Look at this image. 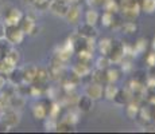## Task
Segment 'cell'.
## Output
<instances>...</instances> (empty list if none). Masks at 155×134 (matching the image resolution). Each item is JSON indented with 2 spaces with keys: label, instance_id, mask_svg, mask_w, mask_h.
Returning a JSON list of instances; mask_svg holds the SVG:
<instances>
[{
  "label": "cell",
  "instance_id": "cell-32",
  "mask_svg": "<svg viewBox=\"0 0 155 134\" xmlns=\"http://www.w3.org/2000/svg\"><path fill=\"white\" fill-rule=\"evenodd\" d=\"M31 4L37 11H47L49 10L50 0H31Z\"/></svg>",
  "mask_w": 155,
  "mask_h": 134
},
{
  "label": "cell",
  "instance_id": "cell-1",
  "mask_svg": "<svg viewBox=\"0 0 155 134\" xmlns=\"http://www.w3.org/2000/svg\"><path fill=\"white\" fill-rule=\"evenodd\" d=\"M119 5L123 15L128 20H134L140 14V4L138 0H120Z\"/></svg>",
  "mask_w": 155,
  "mask_h": 134
},
{
  "label": "cell",
  "instance_id": "cell-7",
  "mask_svg": "<svg viewBox=\"0 0 155 134\" xmlns=\"http://www.w3.org/2000/svg\"><path fill=\"white\" fill-rule=\"evenodd\" d=\"M53 103L47 102V101H41L38 102L37 105H34L32 107V114L37 120H45V118L49 115V111H50V107H51Z\"/></svg>",
  "mask_w": 155,
  "mask_h": 134
},
{
  "label": "cell",
  "instance_id": "cell-26",
  "mask_svg": "<svg viewBox=\"0 0 155 134\" xmlns=\"http://www.w3.org/2000/svg\"><path fill=\"white\" fill-rule=\"evenodd\" d=\"M4 58L7 59L8 62H10L12 66H16L18 63H19V61H20V55H19V52L16 51L15 48H10L7 51V54L4 55Z\"/></svg>",
  "mask_w": 155,
  "mask_h": 134
},
{
  "label": "cell",
  "instance_id": "cell-18",
  "mask_svg": "<svg viewBox=\"0 0 155 134\" xmlns=\"http://www.w3.org/2000/svg\"><path fill=\"white\" fill-rule=\"evenodd\" d=\"M91 73H92V79H93V82L99 83V85H105V83H108V79H107V70L96 68L94 71H91Z\"/></svg>",
  "mask_w": 155,
  "mask_h": 134
},
{
  "label": "cell",
  "instance_id": "cell-46",
  "mask_svg": "<svg viewBox=\"0 0 155 134\" xmlns=\"http://www.w3.org/2000/svg\"><path fill=\"white\" fill-rule=\"evenodd\" d=\"M25 2H28V3H31V0H25Z\"/></svg>",
  "mask_w": 155,
  "mask_h": 134
},
{
  "label": "cell",
  "instance_id": "cell-23",
  "mask_svg": "<svg viewBox=\"0 0 155 134\" xmlns=\"http://www.w3.org/2000/svg\"><path fill=\"white\" fill-rule=\"evenodd\" d=\"M26 103V99L23 95L20 94H14L12 97H10V107H12V109H19V107H23Z\"/></svg>",
  "mask_w": 155,
  "mask_h": 134
},
{
  "label": "cell",
  "instance_id": "cell-34",
  "mask_svg": "<svg viewBox=\"0 0 155 134\" xmlns=\"http://www.w3.org/2000/svg\"><path fill=\"white\" fill-rule=\"evenodd\" d=\"M101 24L104 27H109L112 28V24H113V19H115V15L113 14H108V12H104L101 15Z\"/></svg>",
  "mask_w": 155,
  "mask_h": 134
},
{
  "label": "cell",
  "instance_id": "cell-28",
  "mask_svg": "<svg viewBox=\"0 0 155 134\" xmlns=\"http://www.w3.org/2000/svg\"><path fill=\"white\" fill-rule=\"evenodd\" d=\"M120 78V71L117 68H111L109 66L107 68V79H108V83H116V80Z\"/></svg>",
  "mask_w": 155,
  "mask_h": 134
},
{
  "label": "cell",
  "instance_id": "cell-8",
  "mask_svg": "<svg viewBox=\"0 0 155 134\" xmlns=\"http://www.w3.org/2000/svg\"><path fill=\"white\" fill-rule=\"evenodd\" d=\"M76 34L80 35V36L88 38V39H94V38L97 36V30L94 26L88 24V23H82V24L78 23L77 30H76Z\"/></svg>",
  "mask_w": 155,
  "mask_h": 134
},
{
  "label": "cell",
  "instance_id": "cell-17",
  "mask_svg": "<svg viewBox=\"0 0 155 134\" xmlns=\"http://www.w3.org/2000/svg\"><path fill=\"white\" fill-rule=\"evenodd\" d=\"M49 71L45 67H37V74H35V80L34 83H38V85H46V82L49 80Z\"/></svg>",
  "mask_w": 155,
  "mask_h": 134
},
{
  "label": "cell",
  "instance_id": "cell-40",
  "mask_svg": "<svg viewBox=\"0 0 155 134\" xmlns=\"http://www.w3.org/2000/svg\"><path fill=\"white\" fill-rule=\"evenodd\" d=\"M88 3L91 5H94V7H100L105 3V0H88Z\"/></svg>",
  "mask_w": 155,
  "mask_h": 134
},
{
  "label": "cell",
  "instance_id": "cell-15",
  "mask_svg": "<svg viewBox=\"0 0 155 134\" xmlns=\"http://www.w3.org/2000/svg\"><path fill=\"white\" fill-rule=\"evenodd\" d=\"M8 76V80H10L12 85H20V83H23V74H22V68L16 67L15 66L12 70L10 71V73L7 74Z\"/></svg>",
  "mask_w": 155,
  "mask_h": 134
},
{
  "label": "cell",
  "instance_id": "cell-13",
  "mask_svg": "<svg viewBox=\"0 0 155 134\" xmlns=\"http://www.w3.org/2000/svg\"><path fill=\"white\" fill-rule=\"evenodd\" d=\"M22 74H23V83L31 85L35 80V74H37V66L34 64H27L22 68Z\"/></svg>",
  "mask_w": 155,
  "mask_h": 134
},
{
  "label": "cell",
  "instance_id": "cell-10",
  "mask_svg": "<svg viewBox=\"0 0 155 134\" xmlns=\"http://www.w3.org/2000/svg\"><path fill=\"white\" fill-rule=\"evenodd\" d=\"M103 91H104L103 85H99V83H96V82L89 83L85 87V94L88 95V97H91L93 101H97V99H100V98H103Z\"/></svg>",
  "mask_w": 155,
  "mask_h": 134
},
{
  "label": "cell",
  "instance_id": "cell-42",
  "mask_svg": "<svg viewBox=\"0 0 155 134\" xmlns=\"http://www.w3.org/2000/svg\"><path fill=\"white\" fill-rule=\"evenodd\" d=\"M4 34H5V27L0 23V39H3V38H4Z\"/></svg>",
  "mask_w": 155,
  "mask_h": 134
},
{
  "label": "cell",
  "instance_id": "cell-9",
  "mask_svg": "<svg viewBox=\"0 0 155 134\" xmlns=\"http://www.w3.org/2000/svg\"><path fill=\"white\" fill-rule=\"evenodd\" d=\"M76 106H77V109H78V111L89 113V111H92V109L94 107V101L92 99L91 97H88L86 94H84V95L77 98Z\"/></svg>",
  "mask_w": 155,
  "mask_h": 134
},
{
  "label": "cell",
  "instance_id": "cell-33",
  "mask_svg": "<svg viewBox=\"0 0 155 134\" xmlns=\"http://www.w3.org/2000/svg\"><path fill=\"white\" fill-rule=\"evenodd\" d=\"M111 66V61L107 55H101L99 59L96 61V68H101V70H107Z\"/></svg>",
  "mask_w": 155,
  "mask_h": 134
},
{
  "label": "cell",
  "instance_id": "cell-45",
  "mask_svg": "<svg viewBox=\"0 0 155 134\" xmlns=\"http://www.w3.org/2000/svg\"><path fill=\"white\" fill-rule=\"evenodd\" d=\"M153 47H154V50H155V39H154V42H153Z\"/></svg>",
  "mask_w": 155,
  "mask_h": 134
},
{
  "label": "cell",
  "instance_id": "cell-14",
  "mask_svg": "<svg viewBox=\"0 0 155 134\" xmlns=\"http://www.w3.org/2000/svg\"><path fill=\"white\" fill-rule=\"evenodd\" d=\"M131 98H132V93H131L130 89H119L115 98H113V101L116 103H119V105H124V103L130 102Z\"/></svg>",
  "mask_w": 155,
  "mask_h": 134
},
{
  "label": "cell",
  "instance_id": "cell-39",
  "mask_svg": "<svg viewBox=\"0 0 155 134\" xmlns=\"http://www.w3.org/2000/svg\"><path fill=\"white\" fill-rule=\"evenodd\" d=\"M46 130L47 132H55V129H57V121L55 120H53V118H49V121L46 122Z\"/></svg>",
  "mask_w": 155,
  "mask_h": 134
},
{
  "label": "cell",
  "instance_id": "cell-2",
  "mask_svg": "<svg viewBox=\"0 0 155 134\" xmlns=\"http://www.w3.org/2000/svg\"><path fill=\"white\" fill-rule=\"evenodd\" d=\"M4 38L10 42L11 44H19L23 42L25 32L19 28V26H5Z\"/></svg>",
  "mask_w": 155,
  "mask_h": 134
},
{
  "label": "cell",
  "instance_id": "cell-21",
  "mask_svg": "<svg viewBox=\"0 0 155 134\" xmlns=\"http://www.w3.org/2000/svg\"><path fill=\"white\" fill-rule=\"evenodd\" d=\"M99 19H100L99 12H97L96 10H93V8H91V10H88L85 12V23H88V24L96 26Z\"/></svg>",
  "mask_w": 155,
  "mask_h": 134
},
{
  "label": "cell",
  "instance_id": "cell-6",
  "mask_svg": "<svg viewBox=\"0 0 155 134\" xmlns=\"http://www.w3.org/2000/svg\"><path fill=\"white\" fill-rule=\"evenodd\" d=\"M8 127H15L19 125L20 122V115L16 113L14 109H7L2 113V118H0Z\"/></svg>",
  "mask_w": 155,
  "mask_h": 134
},
{
  "label": "cell",
  "instance_id": "cell-43",
  "mask_svg": "<svg viewBox=\"0 0 155 134\" xmlns=\"http://www.w3.org/2000/svg\"><path fill=\"white\" fill-rule=\"evenodd\" d=\"M4 86H5V76L0 75V89H4Z\"/></svg>",
  "mask_w": 155,
  "mask_h": 134
},
{
  "label": "cell",
  "instance_id": "cell-31",
  "mask_svg": "<svg viewBox=\"0 0 155 134\" xmlns=\"http://www.w3.org/2000/svg\"><path fill=\"white\" fill-rule=\"evenodd\" d=\"M146 48H147V40H146L144 38H140V39L136 40L135 46H134V52H135V55L143 54L146 51Z\"/></svg>",
  "mask_w": 155,
  "mask_h": 134
},
{
  "label": "cell",
  "instance_id": "cell-25",
  "mask_svg": "<svg viewBox=\"0 0 155 134\" xmlns=\"http://www.w3.org/2000/svg\"><path fill=\"white\" fill-rule=\"evenodd\" d=\"M55 132H59V133H70V132H74V125H71L70 122H68L66 120H62L61 122H57Z\"/></svg>",
  "mask_w": 155,
  "mask_h": 134
},
{
  "label": "cell",
  "instance_id": "cell-12",
  "mask_svg": "<svg viewBox=\"0 0 155 134\" xmlns=\"http://www.w3.org/2000/svg\"><path fill=\"white\" fill-rule=\"evenodd\" d=\"M22 17H23V14L20 12L18 8H11V10L7 11V14L4 15L5 24L7 26H18Z\"/></svg>",
  "mask_w": 155,
  "mask_h": 134
},
{
  "label": "cell",
  "instance_id": "cell-11",
  "mask_svg": "<svg viewBox=\"0 0 155 134\" xmlns=\"http://www.w3.org/2000/svg\"><path fill=\"white\" fill-rule=\"evenodd\" d=\"M64 17L66 19V22L69 24H78L80 19H81V8H80V5H70Z\"/></svg>",
  "mask_w": 155,
  "mask_h": 134
},
{
  "label": "cell",
  "instance_id": "cell-22",
  "mask_svg": "<svg viewBox=\"0 0 155 134\" xmlns=\"http://www.w3.org/2000/svg\"><path fill=\"white\" fill-rule=\"evenodd\" d=\"M103 7H104V11H105V12L113 14V15H116L117 11H120V5H119V3L116 2V0H105Z\"/></svg>",
  "mask_w": 155,
  "mask_h": 134
},
{
  "label": "cell",
  "instance_id": "cell-20",
  "mask_svg": "<svg viewBox=\"0 0 155 134\" xmlns=\"http://www.w3.org/2000/svg\"><path fill=\"white\" fill-rule=\"evenodd\" d=\"M111 46H112V39H108V38H104L101 39L99 43H97V48L101 55H107L108 56L109 54V50H111Z\"/></svg>",
  "mask_w": 155,
  "mask_h": 134
},
{
  "label": "cell",
  "instance_id": "cell-4",
  "mask_svg": "<svg viewBox=\"0 0 155 134\" xmlns=\"http://www.w3.org/2000/svg\"><path fill=\"white\" fill-rule=\"evenodd\" d=\"M69 7L70 4L66 0H50V4H49V10L54 15H57V16H62V17L66 15Z\"/></svg>",
  "mask_w": 155,
  "mask_h": 134
},
{
  "label": "cell",
  "instance_id": "cell-24",
  "mask_svg": "<svg viewBox=\"0 0 155 134\" xmlns=\"http://www.w3.org/2000/svg\"><path fill=\"white\" fill-rule=\"evenodd\" d=\"M140 11L146 14H154L155 12V0H140Z\"/></svg>",
  "mask_w": 155,
  "mask_h": 134
},
{
  "label": "cell",
  "instance_id": "cell-30",
  "mask_svg": "<svg viewBox=\"0 0 155 134\" xmlns=\"http://www.w3.org/2000/svg\"><path fill=\"white\" fill-rule=\"evenodd\" d=\"M139 105L138 103H135V102H131L130 105L127 106V115H128V118H131V120H135L136 117H138V114H139Z\"/></svg>",
  "mask_w": 155,
  "mask_h": 134
},
{
  "label": "cell",
  "instance_id": "cell-29",
  "mask_svg": "<svg viewBox=\"0 0 155 134\" xmlns=\"http://www.w3.org/2000/svg\"><path fill=\"white\" fill-rule=\"evenodd\" d=\"M120 28H121V31H124L128 35L135 34V32L138 31V26H136V23H134L132 20H130V22H126V23L123 22V23H121V26H120Z\"/></svg>",
  "mask_w": 155,
  "mask_h": 134
},
{
  "label": "cell",
  "instance_id": "cell-5",
  "mask_svg": "<svg viewBox=\"0 0 155 134\" xmlns=\"http://www.w3.org/2000/svg\"><path fill=\"white\" fill-rule=\"evenodd\" d=\"M19 28L22 30L25 34H28V35H35L37 34V31H39V27L37 26V23H35L34 19H31V17H28L27 15H23V17L20 19L19 22Z\"/></svg>",
  "mask_w": 155,
  "mask_h": 134
},
{
  "label": "cell",
  "instance_id": "cell-35",
  "mask_svg": "<svg viewBox=\"0 0 155 134\" xmlns=\"http://www.w3.org/2000/svg\"><path fill=\"white\" fill-rule=\"evenodd\" d=\"M146 79H147V73L143 70H139V71H135V74H134V78L132 80H135V82L138 83H142V85H144L146 83Z\"/></svg>",
  "mask_w": 155,
  "mask_h": 134
},
{
  "label": "cell",
  "instance_id": "cell-38",
  "mask_svg": "<svg viewBox=\"0 0 155 134\" xmlns=\"http://www.w3.org/2000/svg\"><path fill=\"white\" fill-rule=\"evenodd\" d=\"M146 62H147L148 67L155 68V50L151 52H148V55L146 56Z\"/></svg>",
  "mask_w": 155,
  "mask_h": 134
},
{
  "label": "cell",
  "instance_id": "cell-27",
  "mask_svg": "<svg viewBox=\"0 0 155 134\" xmlns=\"http://www.w3.org/2000/svg\"><path fill=\"white\" fill-rule=\"evenodd\" d=\"M77 56H78V62L91 64L92 59H93V51H91V50H82V51L77 52Z\"/></svg>",
  "mask_w": 155,
  "mask_h": 134
},
{
  "label": "cell",
  "instance_id": "cell-3",
  "mask_svg": "<svg viewBox=\"0 0 155 134\" xmlns=\"http://www.w3.org/2000/svg\"><path fill=\"white\" fill-rule=\"evenodd\" d=\"M108 58L111 61V63H120L124 58V43H121L119 40H112Z\"/></svg>",
  "mask_w": 155,
  "mask_h": 134
},
{
  "label": "cell",
  "instance_id": "cell-19",
  "mask_svg": "<svg viewBox=\"0 0 155 134\" xmlns=\"http://www.w3.org/2000/svg\"><path fill=\"white\" fill-rule=\"evenodd\" d=\"M117 90H119V87H117V86H115V83H105V87H104L103 95L108 101H113V98H115Z\"/></svg>",
  "mask_w": 155,
  "mask_h": 134
},
{
  "label": "cell",
  "instance_id": "cell-16",
  "mask_svg": "<svg viewBox=\"0 0 155 134\" xmlns=\"http://www.w3.org/2000/svg\"><path fill=\"white\" fill-rule=\"evenodd\" d=\"M91 71H92L91 64H88V63H82V62H78V63H77L76 66L73 67V73L76 74V75L78 76V78H82V76L89 75V74H91Z\"/></svg>",
  "mask_w": 155,
  "mask_h": 134
},
{
  "label": "cell",
  "instance_id": "cell-41",
  "mask_svg": "<svg viewBox=\"0 0 155 134\" xmlns=\"http://www.w3.org/2000/svg\"><path fill=\"white\" fill-rule=\"evenodd\" d=\"M8 130H10V127L0 120V133H5V132H8Z\"/></svg>",
  "mask_w": 155,
  "mask_h": 134
},
{
  "label": "cell",
  "instance_id": "cell-37",
  "mask_svg": "<svg viewBox=\"0 0 155 134\" xmlns=\"http://www.w3.org/2000/svg\"><path fill=\"white\" fill-rule=\"evenodd\" d=\"M64 120H66L68 122H70L71 125H74V126H76L77 122H78V114H77V113H74V111H70L69 114L64 118Z\"/></svg>",
  "mask_w": 155,
  "mask_h": 134
},
{
  "label": "cell",
  "instance_id": "cell-36",
  "mask_svg": "<svg viewBox=\"0 0 155 134\" xmlns=\"http://www.w3.org/2000/svg\"><path fill=\"white\" fill-rule=\"evenodd\" d=\"M10 109V98L5 97L4 94L0 95V111H4V110Z\"/></svg>",
  "mask_w": 155,
  "mask_h": 134
},
{
  "label": "cell",
  "instance_id": "cell-44",
  "mask_svg": "<svg viewBox=\"0 0 155 134\" xmlns=\"http://www.w3.org/2000/svg\"><path fill=\"white\" fill-rule=\"evenodd\" d=\"M68 3H69L70 5H80V3H81V0H66Z\"/></svg>",
  "mask_w": 155,
  "mask_h": 134
}]
</instances>
